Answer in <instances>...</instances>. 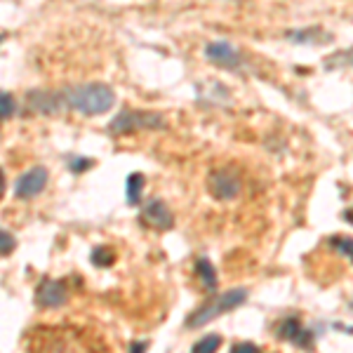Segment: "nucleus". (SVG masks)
Wrapping results in <instances>:
<instances>
[{
  "mask_svg": "<svg viewBox=\"0 0 353 353\" xmlns=\"http://www.w3.org/2000/svg\"><path fill=\"white\" fill-rule=\"evenodd\" d=\"M0 101H3V106H0V116H3V121H10V118L14 116V97L10 92H3L0 94Z\"/></svg>",
  "mask_w": 353,
  "mask_h": 353,
  "instance_id": "obj_17",
  "label": "nucleus"
},
{
  "mask_svg": "<svg viewBox=\"0 0 353 353\" xmlns=\"http://www.w3.org/2000/svg\"><path fill=\"white\" fill-rule=\"evenodd\" d=\"M208 191L217 201H233L241 193V179L231 170H212L208 174Z\"/></svg>",
  "mask_w": 353,
  "mask_h": 353,
  "instance_id": "obj_6",
  "label": "nucleus"
},
{
  "mask_svg": "<svg viewBox=\"0 0 353 353\" xmlns=\"http://www.w3.org/2000/svg\"><path fill=\"white\" fill-rule=\"evenodd\" d=\"M141 219L158 231H168L174 226L172 210L168 208L163 198H149V201L141 203Z\"/></svg>",
  "mask_w": 353,
  "mask_h": 353,
  "instance_id": "obj_7",
  "label": "nucleus"
},
{
  "mask_svg": "<svg viewBox=\"0 0 353 353\" xmlns=\"http://www.w3.org/2000/svg\"><path fill=\"white\" fill-rule=\"evenodd\" d=\"M90 261H92L97 269H106V266H111L116 261V252L111 248H106V245H97L92 254H90Z\"/></svg>",
  "mask_w": 353,
  "mask_h": 353,
  "instance_id": "obj_15",
  "label": "nucleus"
},
{
  "mask_svg": "<svg viewBox=\"0 0 353 353\" xmlns=\"http://www.w3.org/2000/svg\"><path fill=\"white\" fill-rule=\"evenodd\" d=\"M276 330H278V337L283 341H290L292 346H299V349H311L313 346V332L301 325L299 318L294 316L283 318Z\"/></svg>",
  "mask_w": 353,
  "mask_h": 353,
  "instance_id": "obj_9",
  "label": "nucleus"
},
{
  "mask_svg": "<svg viewBox=\"0 0 353 353\" xmlns=\"http://www.w3.org/2000/svg\"><path fill=\"white\" fill-rule=\"evenodd\" d=\"M248 288H231L221 294H212V299L208 304H203L198 311H193L189 318H186V327H203L208 323H212L214 318L224 316L238 306H243L248 301Z\"/></svg>",
  "mask_w": 353,
  "mask_h": 353,
  "instance_id": "obj_2",
  "label": "nucleus"
},
{
  "mask_svg": "<svg viewBox=\"0 0 353 353\" xmlns=\"http://www.w3.org/2000/svg\"><path fill=\"white\" fill-rule=\"evenodd\" d=\"M219 346H221L219 334H208V337L198 339L196 344H193V351L196 353H212V351H217Z\"/></svg>",
  "mask_w": 353,
  "mask_h": 353,
  "instance_id": "obj_16",
  "label": "nucleus"
},
{
  "mask_svg": "<svg viewBox=\"0 0 353 353\" xmlns=\"http://www.w3.org/2000/svg\"><path fill=\"white\" fill-rule=\"evenodd\" d=\"M323 66H325L327 71H339V68H353V45H351V48H346V50H337L334 54L325 57Z\"/></svg>",
  "mask_w": 353,
  "mask_h": 353,
  "instance_id": "obj_14",
  "label": "nucleus"
},
{
  "mask_svg": "<svg viewBox=\"0 0 353 353\" xmlns=\"http://www.w3.org/2000/svg\"><path fill=\"white\" fill-rule=\"evenodd\" d=\"M94 165V161L92 158H71V161H68V170H71V172H83V170H90Z\"/></svg>",
  "mask_w": 353,
  "mask_h": 353,
  "instance_id": "obj_19",
  "label": "nucleus"
},
{
  "mask_svg": "<svg viewBox=\"0 0 353 353\" xmlns=\"http://www.w3.org/2000/svg\"><path fill=\"white\" fill-rule=\"evenodd\" d=\"M196 276L208 292H214V290H217V269H214L212 261H210L208 257L196 259Z\"/></svg>",
  "mask_w": 353,
  "mask_h": 353,
  "instance_id": "obj_12",
  "label": "nucleus"
},
{
  "mask_svg": "<svg viewBox=\"0 0 353 353\" xmlns=\"http://www.w3.org/2000/svg\"><path fill=\"white\" fill-rule=\"evenodd\" d=\"M146 346H149V341H132V344H130V351H144Z\"/></svg>",
  "mask_w": 353,
  "mask_h": 353,
  "instance_id": "obj_22",
  "label": "nucleus"
},
{
  "mask_svg": "<svg viewBox=\"0 0 353 353\" xmlns=\"http://www.w3.org/2000/svg\"><path fill=\"white\" fill-rule=\"evenodd\" d=\"M233 351H238V353H252V351H259V346L252 344V341H241V344H233Z\"/></svg>",
  "mask_w": 353,
  "mask_h": 353,
  "instance_id": "obj_21",
  "label": "nucleus"
},
{
  "mask_svg": "<svg viewBox=\"0 0 353 353\" xmlns=\"http://www.w3.org/2000/svg\"><path fill=\"white\" fill-rule=\"evenodd\" d=\"M229 3H243V0H229Z\"/></svg>",
  "mask_w": 353,
  "mask_h": 353,
  "instance_id": "obj_24",
  "label": "nucleus"
},
{
  "mask_svg": "<svg viewBox=\"0 0 353 353\" xmlns=\"http://www.w3.org/2000/svg\"><path fill=\"white\" fill-rule=\"evenodd\" d=\"M332 245H334V250H339L344 257H349V259H353V238H344V236H334V241H332Z\"/></svg>",
  "mask_w": 353,
  "mask_h": 353,
  "instance_id": "obj_18",
  "label": "nucleus"
},
{
  "mask_svg": "<svg viewBox=\"0 0 353 353\" xmlns=\"http://www.w3.org/2000/svg\"><path fill=\"white\" fill-rule=\"evenodd\" d=\"M48 170L41 168V165H36V168H28L26 172H21L17 176L14 181V198H19V201H31V198L41 196L45 191V186H48Z\"/></svg>",
  "mask_w": 353,
  "mask_h": 353,
  "instance_id": "obj_5",
  "label": "nucleus"
},
{
  "mask_svg": "<svg viewBox=\"0 0 353 353\" xmlns=\"http://www.w3.org/2000/svg\"><path fill=\"white\" fill-rule=\"evenodd\" d=\"M344 219L349 221V224H353V208L346 210V212H344Z\"/></svg>",
  "mask_w": 353,
  "mask_h": 353,
  "instance_id": "obj_23",
  "label": "nucleus"
},
{
  "mask_svg": "<svg viewBox=\"0 0 353 353\" xmlns=\"http://www.w3.org/2000/svg\"><path fill=\"white\" fill-rule=\"evenodd\" d=\"M66 106L83 116H101L116 106V92L106 83H81L61 90Z\"/></svg>",
  "mask_w": 353,
  "mask_h": 353,
  "instance_id": "obj_1",
  "label": "nucleus"
},
{
  "mask_svg": "<svg viewBox=\"0 0 353 353\" xmlns=\"http://www.w3.org/2000/svg\"><path fill=\"white\" fill-rule=\"evenodd\" d=\"M165 118L161 113L153 111H134V109H123L116 118L109 123V134L123 137L132 132H144V130H163Z\"/></svg>",
  "mask_w": 353,
  "mask_h": 353,
  "instance_id": "obj_3",
  "label": "nucleus"
},
{
  "mask_svg": "<svg viewBox=\"0 0 353 353\" xmlns=\"http://www.w3.org/2000/svg\"><path fill=\"white\" fill-rule=\"evenodd\" d=\"M332 33L325 31V28L321 26H306V28H290L285 31V41L294 43V45H316V48H321V45H330L332 43Z\"/></svg>",
  "mask_w": 353,
  "mask_h": 353,
  "instance_id": "obj_11",
  "label": "nucleus"
},
{
  "mask_svg": "<svg viewBox=\"0 0 353 353\" xmlns=\"http://www.w3.org/2000/svg\"><path fill=\"white\" fill-rule=\"evenodd\" d=\"M141 193H144V174H141V172L128 174V181H125V198H128V203L130 205H139L141 203Z\"/></svg>",
  "mask_w": 353,
  "mask_h": 353,
  "instance_id": "obj_13",
  "label": "nucleus"
},
{
  "mask_svg": "<svg viewBox=\"0 0 353 353\" xmlns=\"http://www.w3.org/2000/svg\"><path fill=\"white\" fill-rule=\"evenodd\" d=\"M205 59L210 61V64L224 68V71H243L245 68V57L241 50L236 48V45H231L229 41H212L205 45L203 50Z\"/></svg>",
  "mask_w": 353,
  "mask_h": 353,
  "instance_id": "obj_4",
  "label": "nucleus"
},
{
  "mask_svg": "<svg viewBox=\"0 0 353 353\" xmlns=\"http://www.w3.org/2000/svg\"><path fill=\"white\" fill-rule=\"evenodd\" d=\"M26 101L33 111L45 113V116H52V113H59L66 106L61 92H48V90H31L26 94Z\"/></svg>",
  "mask_w": 353,
  "mask_h": 353,
  "instance_id": "obj_10",
  "label": "nucleus"
},
{
  "mask_svg": "<svg viewBox=\"0 0 353 353\" xmlns=\"http://www.w3.org/2000/svg\"><path fill=\"white\" fill-rule=\"evenodd\" d=\"M0 238H3V248H0V254H3V257H8V254L14 250V236L8 229H3Z\"/></svg>",
  "mask_w": 353,
  "mask_h": 353,
  "instance_id": "obj_20",
  "label": "nucleus"
},
{
  "mask_svg": "<svg viewBox=\"0 0 353 353\" xmlns=\"http://www.w3.org/2000/svg\"><path fill=\"white\" fill-rule=\"evenodd\" d=\"M68 299V290L66 283L61 281H50V278H43L36 288V304L43 306V309H59L64 306Z\"/></svg>",
  "mask_w": 353,
  "mask_h": 353,
  "instance_id": "obj_8",
  "label": "nucleus"
}]
</instances>
